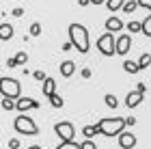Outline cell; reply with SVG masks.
Returning <instances> with one entry per match:
<instances>
[{
	"instance_id": "cb8c5ba5",
	"label": "cell",
	"mask_w": 151,
	"mask_h": 149,
	"mask_svg": "<svg viewBox=\"0 0 151 149\" xmlns=\"http://www.w3.org/2000/svg\"><path fill=\"white\" fill-rule=\"evenodd\" d=\"M104 101H106V106H108V108H116V106H119V99H116L114 95H110V93L106 95V99H104Z\"/></svg>"
},
{
	"instance_id": "30bf717a",
	"label": "cell",
	"mask_w": 151,
	"mask_h": 149,
	"mask_svg": "<svg viewBox=\"0 0 151 149\" xmlns=\"http://www.w3.org/2000/svg\"><path fill=\"white\" fill-rule=\"evenodd\" d=\"M142 97H145V93H140L138 89H136V91H129L127 97H125V106H127V108H136V106L142 101Z\"/></svg>"
},
{
	"instance_id": "44dd1931",
	"label": "cell",
	"mask_w": 151,
	"mask_h": 149,
	"mask_svg": "<svg viewBox=\"0 0 151 149\" xmlns=\"http://www.w3.org/2000/svg\"><path fill=\"white\" fill-rule=\"evenodd\" d=\"M136 9H138V2H136V0H127V2L123 4V11L125 13H134Z\"/></svg>"
},
{
	"instance_id": "9a60e30c",
	"label": "cell",
	"mask_w": 151,
	"mask_h": 149,
	"mask_svg": "<svg viewBox=\"0 0 151 149\" xmlns=\"http://www.w3.org/2000/svg\"><path fill=\"white\" fill-rule=\"evenodd\" d=\"M125 2L127 0H106V6H108V11H123Z\"/></svg>"
},
{
	"instance_id": "f546056e",
	"label": "cell",
	"mask_w": 151,
	"mask_h": 149,
	"mask_svg": "<svg viewBox=\"0 0 151 149\" xmlns=\"http://www.w3.org/2000/svg\"><path fill=\"white\" fill-rule=\"evenodd\" d=\"M19 63H17V60H15V56H13V58H6V67H11V69H13V67H17Z\"/></svg>"
},
{
	"instance_id": "2e32d148",
	"label": "cell",
	"mask_w": 151,
	"mask_h": 149,
	"mask_svg": "<svg viewBox=\"0 0 151 149\" xmlns=\"http://www.w3.org/2000/svg\"><path fill=\"white\" fill-rule=\"evenodd\" d=\"M82 134H84V136L91 140L95 134H99V127H97V125H84V127H82Z\"/></svg>"
},
{
	"instance_id": "e0dca14e",
	"label": "cell",
	"mask_w": 151,
	"mask_h": 149,
	"mask_svg": "<svg viewBox=\"0 0 151 149\" xmlns=\"http://www.w3.org/2000/svg\"><path fill=\"white\" fill-rule=\"evenodd\" d=\"M123 69L127 73H138L140 67H138V63H134V60H125V63H123Z\"/></svg>"
},
{
	"instance_id": "e575fe53",
	"label": "cell",
	"mask_w": 151,
	"mask_h": 149,
	"mask_svg": "<svg viewBox=\"0 0 151 149\" xmlns=\"http://www.w3.org/2000/svg\"><path fill=\"white\" fill-rule=\"evenodd\" d=\"M91 2H93L95 6H97V4H104V2H106V0H91Z\"/></svg>"
},
{
	"instance_id": "f1b7e54d",
	"label": "cell",
	"mask_w": 151,
	"mask_h": 149,
	"mask_svg": "<svg viewBox=\"0 0 151 149\" xmlns=\"http://www.w3.org/2000/svg\"><path fill=\"white\" fill-rule=\"evenodd\" d=\"M32 76H35V78L39 80V82H45V78H47L45 73H43V71H35V73H32Z\"/></svg>"
},
{
	"instance_id": "836d02e7",
	"label": "cell",
	"mask_w": 151,
	"mask_h": 149,
	"mask_svg": "<svg viewBox=\"0 0 151 149\" xmlns=\"http://www.w3.org/2000/svg\"><path fill=\"white\" fill-rule=\"evenodd\" d=\"M125 121H127V125H134V123H136V119H134V117H127Z\"/></svg>"
},
{
	"instance_id": "7c38bea8",
	"label": "cell",
	"mask_w": 151,
	"mask_h": 149,
	"mask_svg": "<svg viewBox=\"0 0 151 149\" xmlns=\"http://www.w3.org/2000/svg\"><path fill=\"white\" fill-rule=\"evenodd\" d=\"M106 28H108V32H121L125 26H123V22L119 17H114V15H110L106 19Z\"/></svg>"
},
{
	"instance_id": "ba28073f",
	"label": "cell",
	"mask_w": 151,
	"mask_h": 149,
	"mask_svg": "<svg viewBox=\"0 0 151 149\" xmlns=\"http://www.w3.org/2000/svg\"><path fill=\"white\" fill-rule=\"evenodd\" d=\"M129 50H132V37L129 35H121V37H116V54H127Z\"/></svg>"
},
{
	"instance_id": "ffe728a7",
	"label": "cell",
	"mask_w": 151,
	"mask_h": 149,
	"mask_svg": "<svg viewBox=\"0 0 151 149\" xmlns=\"http://www.w3.org/2000/svg\"><path fill=\"white\" fill-rule=\"evenodd\" d=\"M50 104L54 106V108H63V104H65V99L58 95V93H54V95L50 97Z\"/></svg>"
},
{
	"instance_id": "277c9868",
	"label": "cell",
	"mask_w": 151,
	"mask_h": 149,
	"mask_svg": "<svg viewBox=\"0 0 151 149\" xmlns=\"http://www.w3.org/2000/svg\"><path fill=\"white\" fill-rule=\"evenodd\" d=\"M0 93H2V97H11V99H19V93H22V86L15 78H9L4 76L0 80Z\"/></svg>"
},
{
	"instance_id": "ac0fdd59",
	"label": "cell",
	"mask_w": 151,
	"mask_h": 149,
	"mask_svg": "<svg viewBox=\"0 0 151 149\" xmlns=\"http://www.w3.org/2000/svg\"><path fill=\"white\" fill-rule=\"evenodd\" d=\"M149 65H151V54H149V52L140 54V58H138V67H140V69H147Z\"/></svg>"
},
{
	"instance_id": "603a6c76",
	"label": "cell",
	"mask_w": 151,
	"mask_h": 149,
	"mask_svg": "<svg viewBox=\"0 0 151 149\" xmlns=\"http://www.w3.org/2000/svg\"><path fill=\"white\" fill-rule=\"evenodd\" d=\"M127 32H142V22H129Z\"/></svg>"
},
{
	"instance_id": "4dcf8cb0",
	"label": "cell",
	"mask_w": 151,
	"mask_h": 149,
	"mask_svg": "<svg viewBox=\"0 0 151 149\" xmlns=\"http://www.w3.org/2000/svg\"><path fill=\"white\" fill-rule=\"evenodd\" d=\"M9 147H11V149H17V147H19V140H17V138H11V140H9Z\"/></svg>"
},
{
	"instance_id": "4fadbf2b",
	"label": "cell",
	"mask_w": 151,
	"mask_h": 149,
	"mask_svg": "<svg viewBox=\"0 0 151 149\" xmlns=\"http://www.w3.org/2000/svg\"><path fill=\"white\" fill-rule=\"evenodd\" d=\"M73 71H76V63L73 60H63V63H60V76L69 78V76H73Z\"/></svg>"
},
{
	"instance_id": "52a82bcc",
	"label": "cell",
	"mask_w": 151,
	"mask_h": 149,
	"mask_svg": "<svg viewBox=\"0 0 151 149\" xmlns=\"http://www.w3.org/2000/svg\"><path fill=\"white\" fill-rule=\"evenodd\" d=\"M37 108H39V101H37V99H32V97H19L15 110L26 112V110H37Z\"/></svg>"
},
{
	"instance_id": "d6986e66",
	"label": "cell",
	"mask_w": 151,
	"mask_h": 149,
	"mask_svg": "<svg viewBox=\"0 0 151 149\" xmlns=\"http://www.w3.org/2000/svg\"><path fill=\"white\" fill-rule=\"evenodd\" d=\"M142 35H145V37H151V13L142 19Z\"/></svg>"
},
{
	"instance_id": "5bb4252c",
	"label": "cell",
	"mask_w": 151,
	"mask_h": 149,
	"mask_svg": "<svg viewBox=\"0 0 151 149\" xmlns=\"http://www.w3.org/2000/svg\"><path fill=\"white\" fill-rule=\"evenodd\" d=\"M11 37H13V26L11 24H2L0 26V39H2V41H9Z\"/></svg>"
},
{
	"instance_id": "9c48e42d",
	"label": "cell",
	"mask_w": 151,
	"mask_h": 149,
	"mask_svg": "<svg viewBox=\"0 0 151 149\" xmlns=\"http://www.w3.org/2000/svg\"><path fill=\"white\" fill-rule=\"evenodd\" d=\"M119 147L121 149H134L136 147V136L134 132H123L119 136Z\"/></svg>"
},
{
	"instance_id": "d4e9b609",
	"label": "cell",
	"mask_w": 151,
	"mask_h": 149,
	"mask_svg": "<svg viewBox=\"0 0 151 149\" xmlns=\"http://www.w3.org/2000/svg\"><path fill=\"white\" fill-rule=\"evenodd\" d=\"M41 35V24H30V37H39Z\"/></svg>"
},
{
	"instance_id": "8992f818",
	"label": "cell",
	"mask_w": 151,
	"mask_h": 149,
	"mask_svg": "<svg viewBox=\"0 0 151 149\" xmlns=\"http://www.w3.org/2000/svg\"><path fill=\"white\" fill-rule=\"evenodd\" d=\"M97 50L104 54V56H114L116 54V39L112 32H106L97 39Z\"/></svg>"
},
{
	"instance_id": "484cf974",
	"label": "cell",
	"mask_w": 151,
	"mask_h": 149,
	"mask_svg": "<svg viewBox=\"0 0 151 149\" xmlns=\"http://www.w3.org/2000/svg\"><path fill=\"white\" fill-rule=\"evenodd\" d=\"M15 60H17L19 65H24L26 60H28V54H26V52H17V54H15Z\"/></svg>"
},
{
	"instance_id": "6da1fadb",
	"label": "cell",
	"mask_w": 151,
	"mask_h": 149,
	"mask_svg": "<svg viewBox=\"0 0 151 149\" xmlns=\"http://www.w3.org/2000/svg\"><path fill=\"white\" fill-rule=\"evenodd\" d=\"M69 41L80 54H86L91 50V41H88V30L82 24H71L69 26Z\"/></svg>"
},
{
	"instance_id": "4316f807",
	"label": "cell",
	"mask_w": 151,
	"mask_h": 149,
	"mask_svg": "<svg viewBox=\"0 0 151 149\" xmlns=\"http://www.w3.org/2000/svg\"><path fill=\"white\" fill-rule=\"evenodd\" d=\"M136 2H138V6H142V9L151 11V0H136Z\"/></svg>"
},
{
	"instance_id": "8fae6325",
	"label": "cell",
	"mask_w": 151,
	"mask_h": 149,
	"mask_svg": "<svg viewBox=\"0 0 151 149\" xmlns=\"http://www.w3.org/2000/svg\"><path fill=\"white\" fill-rule=\"evenodd\" d=\"M41 93L45 97H52L56 93V80L54 78H45V82H41Z\"/></svg>"
},
{
	"instance_id": "83f0119b",
	"label": "cell",
	"mask_w": 151,
	"mask_h": 149,
	"mask_svg": "<svg viewBox=\"0 0 151 149\" xmlns=\"http://www.w3.org/2000/svg\"><path fill=\"white\" fill-rule=\"evenodd\" d=\"M82 149H97V147H95V143H93V140H84V143H82Z\"/></svg>"
},
{
	"instance_id": "7402d4cb",
	"label": "cell",
	"mask_w": 151,
	"mask_h": 149,
	"mask_svg": "<svg viewBox=\"0 0 151 149\" xmlns=\"http://www.w3.org/2000/svg\"><path fill=\"white\" fill-rule=\"evenodd\" d=\"M56 149H82V143H76V140H71V143H60Z\"/></svg>"
},
{
	"instance_id": "5b68a950",
	"label": "cell",
	"mask_w": 151,
	"mask_h": 149,
	"mask_svg": "<svg viewBox=\"0 0 151 149\" xmlns=\"http://www.w3.org/2000/svg\"><path fill=\"white\" fill-rule=\"evenodd\" d=\"M54 132H56L60 143H71L73 136H76V127H73L71 121H58V123L54 125Z\"/></svg>"
},
{
	"instance_id": "d6a6232c",
	"label": "cell",
	"mask_w": 151,
	"mask_h": 149,
	"mask_svg": "<svg viewBox=\"0 0 151 149\" xmlns=\"http://www.w3.org/2000/svg\"><path fill=\"white\" fill-rule=\"evenodd\" d=\"M136 89H138V91H140V93H145V91H147V86H145V82H140V84H138V86H136Z\"/></svg>"
},
{
	"instance_id": "7a4b0ae2",
	"label": "cell",
	"mask_w": 151,
	"mask_h": 149,
	"mask_svg": "<svg viewBox=\"0 0 151 149\" xmlns=\"http://www.w3.org/2000/svg\"><path fill=\"white\" fill-rule=\"evenodd\" d=\"M127 121L121 119V117H110V119H101L97 127H99V134H104V136L112 138V136H121L123 130H125Z\"/></svg>"
},
{
	"instance_id": "8d00e7d4",
	"label": "cell",
	"mask_w": 151,
	"mask_h": 149,
	"mask_svg": "<svg viewBox=\"0 0 151 149\" xmlns=\"http://www.w3.org/2000/svg\"><path fill=\"white\" fill-rule=\"evenodd\" d=\"M28 149H41V147H39V145H30Z\"/></svg>"
},
{
	"instance_id": "3957f363",
	"label": "cell",
	"mask_w": 151,
	"mask_h": 149,
	"mask_svg": "<svg viewBox=\"0 0 151 149\" xmlns=\"http://www.w3.org/2000/svg\"><path fill=\"white\" fill-rule=\"evenodd\" d=\"M13 127H15V132L24 134V136H35V134H39L37 123L28 117V114H24V112L15 117V121H13Z\"/></svg>"
},
{
	"instance_id": "1f68e13d",
	"label": "cell",
	"mask_w": 151,
	"mask_h": 149,
	"mask_svg": "<svg viewBox=\"0 0 151 149\" xmlns=\"http://www.w3.org/2000/svg\"><path fill=\"white\" fill-rule=\"evenodd\" d=\"M11 13H13V15H15V17H19V15H22V13H24V11H22V9H19V6H17V9H13Z\"/></svg>"
},
{
	"instance_id": "d590c367",
	"label": "cell",
	"mask_w": 151,
	"mask_h": 149,
	"mask_svg": "<svg viewBox=\"0 0 151 149\" xmlns=\"http://www.w3.org/2000/svg\"><path fill=\"white\" fill-rule=\"evenodd\" d=\"M78 2H80V4H82V6H86V4H88V2H91V0H78Z\"/></svg>"
}]
</instances>
